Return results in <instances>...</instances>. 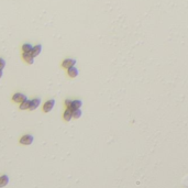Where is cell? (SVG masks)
Here are the masks:
<instances>
[{
    "instance_id": "cell-1",
    "label": "cell",
    "mask_w": 188,
    "mask_h": 188,
    "mask_svg": "<svg viewBox=\"0 0 188 188\" xmlns=\"http://www.w3.org/2000/svg\"><path fill=\"white\" fill-rule=\"evenodd\" d=\"M54 106H55V99H51L49 101H46L45 104H44V106H43V111L46 112V113L51 112L53 110Z\"/></svg>"
},
{
    "instance_id": "cell-2",
    "label": "cell",
    "mask_w": 188,
    "mask_h": 188,
    "mask_svg": "<svg viewBox=\"0 0 188 188\" xmlns=\"http://www.w3.org/2000/svg\"><path fill=\"white\" fill-rule=\"evenodd\" d=\"M20 143L23 144V145H30V144L33 143V136L30 134L23 135L22 138L20 139Z\"/></svg>"
},
{
    "instance_id": "cell-3",
    "label": "cell",
    "mask_w": 188,
    "mask_h": 188,
    "mask_svg": "<svg viewBox=\"0 0 188 188\" xmlns=\"http://www.w3.org/2000/svg\"><path fill=\"white\" fill-rule=\"evenodd\" d=\"M24 99H27V96L21 94V92H17V94H15L13 97H12V100H13L15 102H18V104H21Z\"/></svg>"
},
{
    "instance_id": "cell-4",
    "label": "cell",
    "mask_w": 188,
    "mask_h": 188,
    "mask_svg": "<svg viewBox=\"0 0 188 188\" xmlns=\"http://www.w3.org/2000/svg\"><path fill=\"white\" fill-rule=\"evenodd\" d=\"M75 64H76V61H75V60L67 58V60H64V61H63V63H62V66H63L64 68L68 69V68H70V67L75 66Z\"/></svg>"
},
{
    "instance_id": "cell-5",
    "label": "cell",
    "mask_w": 188,
    "mask_h": 188,
    "mask_svg": "<svg viewBox=\"0 0 188 188\" xmlns=\"http://www.w3.org/2000/svg\"><path fill=\"white\" fill-rule=\"evenodd\" d=\"M40 104H41V99H40V98H35V99L31 100L30 107H29V110H31V111H33V110H35L36 108H38Z\"/></svg>"
},
{
    "instance_id": "cell-6",
    "label": "cell",
    "mask_w": 188,
    "mask_h": 188,
    "mask_svg": "<svg viewBox=\"0 0 188 188\" xmlns=\"http://www.w3.org/2000/svg\"><path fill=\"white\" fill-rule=\"evenodd\" d=\"M41 51H42V45H35L33 46V49H32V51H31V55L33 56V57H36L38 55H40V53H41Z\"/></svg>"
},
{
    "instance_id": "cell-7",
    "label": "cell",
    "mask_w": 188,
    "mask_h": 188,
    "mask_svg": "<svg viewBox=\"0 0 188 188\" xmlns=\"http://www.w3.org/2000/svg\"><path fill=\"white\" fill-rule=\"evenodd\" d=\"M63 117H64V120L65 121H70V120L73 119V110H70L69 108H67L65 110V112H64V115H63Z\"/></svg>"
},
{
    "instance_id": "cell-8",
    "label": "cell",
    "mask_w": 188,
    "mask_h": 188,
    "mask_svg": "<svg viewBox=\"0 0 188 188\" xmlns=\"http://www.w3.org/2000/svg\"><path fill=\"white\" fill-rule=\"evenodd\" d=\"M67 73H68V76L69 77H72V78H75V77L78 76L79 72H78V69H77L75 66H73V67H70V68L67 69Z\"/></svg>"
},
{
    "instance_id": "cell-9",
    "label": "cell",
    "mask_w": 188,
    "mask_h": 188,
    "mask_svg": "<svg viewBox=\"0 0 188 188\" xmlns=\"http://www.w3.org/2000/svg\"><path fill=\"white\" fill-rule=\"evenodd\" d=\"M83 106L81 100H73L72 101V106H70V110H75V109H81V107Z\"/></svg>"
},
{
    "instance_id": "cell-10",
    "label": "cell",
    "mask_w": 188,
    "mask_h": 188,
    "mask_svg": "<svg viewBox=\"0 0 188 188\" xmlns=\"http://www.w3.org/2000/svg\"><path fill=\"white\" fill-rule=\"evenodd\" d=\"M23 60L27 62L28 64H33L34 62V57L31 55V53H23Z\"/></svg>"
},
{
    "instance_id": "cell-11",
    "label": "cell",
    "mask_w": 188,
    "mask_h": 188,
    "mask_svg": "<svg viewBox=\"0 0 188 188\" xmlns=\"http://www.w3.org/2000/svg\"><path fill=\"white\" fill-rule=\"evenodd\" d=\"M30 102H31V100H29L27 98V99H24L20 104V109L21 110H27V109H29V107H30Z\"/></svg>"
},
{
    "instance_id": "cell-12",
    "label": "cell",
    "mask_w": 188,
    "mask_h": 188,
    "mask_svg": "<svg viewBox=\"0 0 188 188\" xmlns=\"http://www.w3.org/2000/svg\"><path fill=\"white\" fill-rule=\"evenodd\" d=\"M8 183H9V177L7 175H2L0 176V187H4L7 186Z\"/></svg>"
},
{
    "instance_id": "cell-13",
    "label": "cell",
    "mask_w": 188,
    "mask_h": 188,
    "mask_svg": "<svg viewBox=\"0 0 188 188\" xmlns=\"http://www.w3.org/2000/svg\"><path fill=\"white\" fill-rule=\"evenodd\" d=\"M33 49V46L29 44V43H25V44H23L22 46V50H23V53H31V51Z\"/></svg>"
},
{
    "instance_id": "cell-14",
    "label": "cell",
    "mask_w": 188,
    "mask_h": 188,
    "mask_svg": "<svg viewBox=\"0 0 188 188\" xmlns=\"http://www.w3.org/2000/svg\"><path fill=\"white\" fill-rule=\"evenodd\" d=\"M81 117V109H75V110H73V118H75V119H79Z\"/></svg>"
},
{
    "instance_id": "cell-15",
    "label": "cell",
    "mask_w": 188,
    "mask_h": 188,
    "mask_svg": "<svg viewBox=\"0 0 188 188\" xmlns=\"http://www.w3.org/2000/svg\"><path fill=\"white\" fill-rule=\"evenodd\" d=\"M4 67H6V61L2 60V58H0V70H2Z\"/></svg>"
},
{
    "instance_id": "cell-16",
    "label": "cell",
    "mask_w": 188,
    "mask_h": 188,
    "mask_svg": "<svg viewBox=\"0 0 188 188\" xmlns=\"http://www.w3.org/2000/svg\"><path fill=\"white\" fill-rule=\"evenodd\" d=\"M72 101H73V100H70V99H67L65 101V106L67 108H70V106H72Z\"/></svg>"
},
{
    "instance_id": "cell-17",
    "label": "cell",
    "mask_w": 188,
    "mask_h": 188,
    "mask_svg": "<svg viewBox=\"0 0 188 188\" xmlns=\"http://www.w3.org/2000/svg\"><path fill=\"white\" fill-rule=\"evenodd\" d=\"M2 75H4V73H2V70H0V78L2 77Z\"/></svg>"
}]
</instances>
